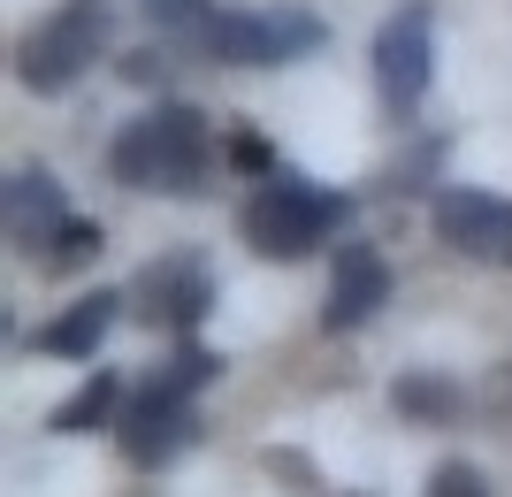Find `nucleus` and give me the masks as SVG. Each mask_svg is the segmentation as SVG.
<instances>
[{
  "mask_svg": "<svg viewBox=\"0 0 512 497\" xmlns=\"http://www.w3.org/2000/svg\"><path fill=\"white\" fill-rule=\"evenodd\" d=\"M107 169H115V184H130V192L192 199V192H207V176H214V123L199 108H184V100H176V108H153V115H138V123H123Z\"/></svg>",
  "mask_w": 512,
  "mask_h": 497,
  "instance_id": "nucleus-1",
  "label": "nucleus"
},
{
  "mask_svg": "<svg viewBox=\"0 0 512 497\" xmlns=\"http://www.w3.org/2000/svg\"><path fill=\"white\" fill-rule=\"evenodd\" d=\"M344 215H352V199H344V192L306 184V176H291V169H268V176H260V192L245 199L237 230H245V245L268 253V260H306L314 245L337 238Z\"/></svg>",
  "mask_w": 512,
  "mask_h": 497,
  "instance_id": "nucleus-2",
  "label": "nucleus"
},
{
  "mask_svg": "<svg viewBox=\"0 0 512 497\" xmlns=\"http://www.w3.org/2000/svg\"><path fill=\"white\" fill-rule=\"evenodd\" d=\"M214 368H222L214 352L184 345L169 368H161V375H153V383L123 406L115 436H123V452L138 459V467H161V459H176L184 444H192V429H199V421H192V390H207V383H214Z\"/></svg>",
  "mask_w": 512,
  "mask_h": 497,
  "instance_id": "nucleus-3",
  "label": "nucleus"
},
{
  "mask_svg": "<svg viewBox=\"0 0 512 497\" xmlns=\"http://www.w3.org/2000/svg\"><path fill=\"white\" fill-rule=\"evenodd\" d=\"M192 39L230 69H276V62L314 54L329 31H321V16H306V8H214V16H199Z\"/></svg>",
  "mask_w": 512,
  "mask_h": 497,
  "instance_id": "nucleus-4",
  "label": "nucleus"
},
{
  "mask_svg": "<svg viewBox=\"0 0 512 497\" xmlns=\"http://www.w3.org/2000/svg\"><path fill=\"white\" fill-rule=\"evenodd\" d=\"M107 31H115V0H62V8L16 46V77L31 92L77 85V77L107 54Z\"/></svg>",
  "mask_w": 512,
  "mask_h": 497,
  "instance_id": "nucleus-5",
  "label": "nucleus"
},
{
  "mask_svg": "<svg viewBox=\"0 0 512 497\" xmlns=\"http://www.w3.org/2000/svg\"><path fill=\"white\" fill-rule=\"evenodd\" d=\"M428 77H436V16H428V0H406L375 31V92H383L390 115H413Z\"/></svg>",
  "mask_w": 512,
  "mask_h": 497,
  "instance_id": "nucleus-6",
  "label": "nucleus"
},
{
  "mask_svg": "<svg viewBox=\"0 0 512 497\" xmlns=\"http://www.w3.org/2000/svg\"><path fill=\"white\" fill-rule=\"evenodd\" d=\"M436 238L474 260H512V199L451 184V192H436Z\"/></svg>",
  "mask_w": 512,
  "mask_h": 497,
  "instance_id": "nucleus-7",
  "label": "nucleus"
},
{
  "mask_svg": "<svg viewBox=\"0 0 512 497\" xmlns=\"http://www.w3.org/2000/svg\"><path fill=\"white\" fill-rule=\"evenodd\" d=\"M390 299V268L375 245H337V268H329V306H321V329L337 337V329H360L375 322V306Z\"/></svg>",
  "mask_w": 512,
  "mask_h": 497,
  "instance_id": "nucleus-8",
  "label": "nucleus"
},
{
  "mask_svg": "<svg viewBox=\"0 0 512 497\" xmlns=\"http://www.w3.org/2000/svg\"><path fill=\"white\" fill-rule=\"evenodd\" d=\"M207 306H214V276L199 268L192 253L153 260L146 276H138V314H146V322H161V329H192Z\"/></svg>",
  "mask_w": 512,
  "mask_h": 497,
  "instance_id": "nucleus-9",
  "label": "nucleus"
},
{
  "mask_svg": "<svg viewBox=\"0 0 512 497\" xmlns=\"http://www.w3.org/2000/svg\"><path fill=\"white\" fill-rule=\"evenodd\" d=\"M69 230V207H62V184L46 169H16L8 176V245H54Z\"/></svg>",
  "mask_w": 512,
  "mask_h": 497,
  "instance_id": "nucleus-10",
  "label": "nucleus"
},
{
  "mask_svg": "<svg viewBox=\"0 0 512 497\" xmlns=\"http://www.w3.org/2000/svg\"><path fill=\"white\" fill-rule=\"evenodd\" d=\"M115 306H123L115 291H92V299H77L69 314H54L31 345H39V352H62V360H92V352H100V337L115 329Z\"/></svg>",
  "mask_w": 512,
  "mask_h": 497,
  "instance_id": "nucleus-11",
  "label": "nucleus"
},
{
  "mask_svg": "<svg viewBox=\"0 0 512 497\" xmlns=\"http://www.w3.org/2000/svg\"><path fill=\"white\" fill-rule=\"evenodd\" d=\"M115 390H123V383H115V368H92V383L77 390V398H62V406H54V429H62V436L100 429V421H107V406H115Z\"/></svg>",
  "mask_w": 512,
  "mask_h": 497,
  "instance_id": "nucleus-12",
  "label": "nucleus"
},
{
  "mask_svg": "<svg viewBox=\"0 0 512 497\" xmlns=\"http://www.w3.org/2000/svg\"><path fill=\"white\" fill-rule=\"evenodd\" d=\"M398 406L421 413V421H444V413H459V390L436 383V375H406V383H398Z\"/></svg>",
  "mask_w": 512,
  "mask_h": 497,
  "instance_id": "nucleus-13",
  "label": "nucleus"
},
{
  "mask_svg": "<svg viewBox=\"0 0 512 497\" xmlns=\"http://www.w3.org/2000/svg\"><path fill=\"white\" fill-rule=\"evenodd\" d=\"M100 222H69V230H62V238H54V245H46V268H85V260L92 253H100Z\"/></svg>",
  "mask_w": 512,
  "mask_h": 497,
  "instance_id": "nucleus-14",
  "label": "nucleus"
},
{
  "mask_svg": "<svg viewBox=\"0 0 512 497\" xmlns=\"http://www.w3.org/2000/svg\"><path fill=\"white\" fill-rule=\"evenodd\" d=\"M428 497H490V482L474 475L467 459H444V467L428 475Z\"/></svg>",
  "mask_w": 512,
  "mask_h": 497,
  "instance_id": "nucleus-15",
  "label": "nucleus"
},
{
  "mask_svg": "<svg viewBox=\"0 0 512 497\" xmlns=\"http://www.w3.org/2000/svg\"><path fill=\"white\" fill-rule=\"evenodd\" d=\"M146 16L161 23V31H199L207 8H199V0H146Z\"/></svg>",
  "mask_w": 512,
  "mask_h": 497,
  "instance_id": "nucleus-16",
  "label": "nucleus"
}]
</instances>
